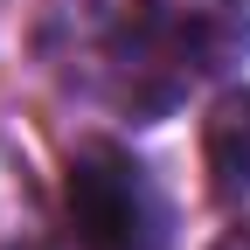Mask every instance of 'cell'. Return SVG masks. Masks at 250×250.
Instances as JSON below:
<instances>
[{
    "label": "cell",
    "instance_id": "1",
    "mask_svg": "<svg viewBox=\"0 0 250 250\" xmlns=\"http://www.w3.org/2000/svg\"><path fill=\"white\" fill-rule=\"evenodd\" d=\"M62 202L83 250H167V195L125 146H77Z\"/></svg>",
    "mask_w": 250,
    "mask_h": 250
},
{
    "label": "cell",
    "instance_id": "2",
    "mask_svg": "<svg viewBox=\"0 0 250 250\" xmlns=\"http://www.w3.org/2000/svg\"><path fill=\"white\" fill-rule=\"evenodd\" d=\"M202 153H208L215 195H223L229 208H243V202H250V90H229V98L208 111Z\"/></svg>",
    "mask_w": 250,
    "mask_h": 250
}]
</instances>
